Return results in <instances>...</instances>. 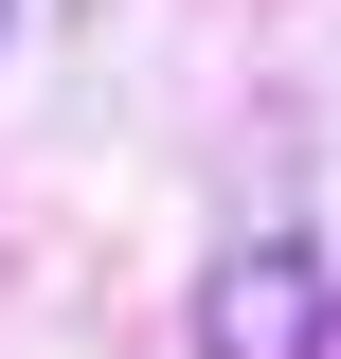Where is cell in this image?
<instances>
[{
  "mask_svg": "<svg viewBox=\"0 0 341 359\" xmlns=\"http://www.w3.org/2000/svg\"><path fill=\"white\" fill-rule=\"evenodd\" d=\"M215 359H305V341H323V269H305V252H252V269H215Z\"/></svg>",
  "mask_w": 341,
  "mask_h": 359,
  "instance_id": "cell-1",
  "label": "cell"
},
{
  "mask_svg": "<svg viewBox=\"0 0 341 359\" xmlns=\"http://www.w3.org/2000/svg\"><path fill=\"white\" fill-rule=\"evenodd\" d=\"M0 54H18V0H0Z\"/></svg>",
  "mask_w": 341,
  "mask_h": 359,
  "instance_id": "cell-2",
  "label": "cell"
}]
</instances>
